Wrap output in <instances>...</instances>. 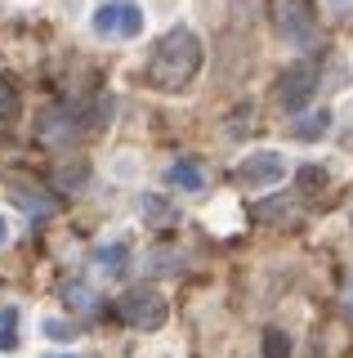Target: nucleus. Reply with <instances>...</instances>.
<instances>
[{
	"mask_svg": "<svg viewBox=\"0 0 353 358\" xmlns=\"http://www.w3.org/2000/svg\"><path fill=\"white\" fill-rule=\"evenodd\" d=\"M18 350V305H0V354Z\"/></svg>",
	"mask_w": 353,
	"mask_h": 358,
	"instance_id": "ddd939ff",
	"label": "nucleus"
},
{
	"mask_svg": "<svg viewBox=\"0 0 353 358\" xmlns=\"http://www.w3.org/2000/svg\"><path fill=\"white\" fill-rule=\"evenodd\" d=\"M278 31H282L286 45H295V50H308V45L317 41L308 0H278Z\"/></svg>",
	"mask_w": 353,
	"mask_h": 358,
	"instance_id": "39448f33",
	"label": "nucleus"
},
{
	"mask_svg": "<svg viewBox=\"0 0 353 358\" xmlns=\"http://www.w3.org/2000/svg\"><path fill=\"white\" fill-rule=\"evenodd\" d=\"M291 130H295V139H308V143H313V139H322V134H331V112H326V108L304 112V117L295 121Z\"/></svg>",
	"mask_w": 353,
	"mask_h": 358,
	"instance_id": "f8f14e48",
	"label": "nucleus"
},
{
	"mask_svg": "<svg viewBox=\"0 0 353 358\" xmlns=\"http://www.w3.org/2000/svg\"><path fill=\"white\" fill-rule=\"evenodd\" d=\"M9 197H14L18 206H23L27 215H31V220H45L50 210H54V201H50L45 193H36V188H31V193H27V184H9Z\"/></svg>",
	"mask_w": 353,
	"mask_h": 358,
	"instance_id": "9b49d317",
	"label": "nucleus"
},
{
	"mask_svg": "<svg viewBox=\"0 0 353 358\" xmlns=\"http://www.w3.org/2000/svg\"><path fill=\"white\" fill-rule=\"evenodd\" d=\"M313 94H317V67H313V63H291V67L282 72L278 103H282L286 112H304Z\"/></svg>",
	"mask_w": 353,
	"mask_h": 358,
	"instance_id": "423d86ee",
	"label": "nucleus"
},
{
	"mask_svg": "<svg viewBox=\"0 0 353 358\" xmlns=\"http://www.w3.org/2000/svg\"><path fill=\"white\" fill-rule=\"evenodd\" d=\"M117 318L135 331H161L165 318H170V305H165V296H157L152 287H130L126 296L117 300Z\"/></svg>",
	"mask_w": 353,
	"mask_h": 358,
	"instance_id": "7ed1b4c3",
	"label": "nucleus"
},
{
	"mask_svg": "<svg viewBox=\"0 0 353 358\" xmlns=\"http://www.w3.org/2000/svg\"><path fill=\"white\" fill-rule=\"evenodd\" d=\"M286 171H291L286 152L260 148V152H246V162L237 166V184H246V188H269V184H282Z\"/></svg>",
	"mask_w": 353,
	"mask_h": 358,
	"instance_id": "20e7f679",
	"label": "nucleus"
},
{
	"mask_svg": "<svg viewBox=\"0 0 353 358\" xmlns=\"http://www.w3.org/2000/svg\"><path fill=\"white\" fill-rule=\"evenodd\" d=\"M139 215L152 224V229H174L183 215H179V206L174 201H165V197H157V193H139Z\"/></svg>",
	"mask_w": 353,
	"mask_h": 358,
	"instance_id": "1a4fd4ad",
	"label": "nucleus"
},
{
	"mask_svg": "<svg viewBox=\"0 0 353 358\" xmlns=\"http://www.w3.org/2000/svg\"><path fill=\"white\" fill-rule=\"evenodd\" d=\"M148 273H183V255L179 251H152Z\"/></svg>",
	"mask_w": 353,
	"mask_h": 358,
	"instance_id": "dca6fc26",
	"label": "nucleus"
},
{
	"mask_svg": "<svg viewBox=\"0 0 353 358\" xmlns=\"http://www.w3.org/2000/svg\"><path fill=\"white\" fill-rule=\"evenodd\" d=\"M18 90H14V81H5V76H0V121H14L18 117Z\"/></svg>",
	"mask_w": 353,
	"mask_h": 358,
	"instance_id": "f3484780",
	"label": "nucleus"
},
{
	"mask_svg": "<svg viewBox=\"0 0 353 358\" xmlns=\"http://www.w3.org/2000/svg\"><path fill=\"white\" fill-rule=\"evenodd\" d=\"M349 313H353V291H349Z\"/></svg>",
	"mask_w": 353,
	"mask_h": 358,
	"instance_id": "5701e85b",
	"label": "nucleus"
},
{
	"mask_svg": "<svg viewBox=\"0 0 353 358\" xmlns=\"http://www.w3.org/2000/svg\"><path fill=\"white\" fill-rule=\"evenodd\" d=\"M63 300H68L72 309H81V313H94V291L85 282H68L63 287Z\"/></svg>",
	"mask_w": 353,
	"mask_h": 358,
	"instance_id": "2eb2a0df",
	"label": "nucleus"
},
{
	"mask_svg": "<svg viewBox=\"0 0 353 358\" xmlns=\"http://www.w3.org/2000/svg\"><path fill=\"white\" fill-rule=\"evenodd\" d=\"M130 268V246L126 242H103L94 251V273L103 278V282H117V278H126Z\"/></svg>",
	"mask_w": 353,
	"mask_h": 358,
	"instance_id": "0eeeda50",
	"label": "nucleus"
},
{
	"mask_svg": "<svg viewBox=\"0 0 353 358\" xmlns=\"http://www.w3.org/2000/svg\"><path fill=\"white\" fill-rule=\"evenodd\" d=\"M143 5L139 0H98L90 9V31L103 41H135L143 31Z\"/></svg>",
	"mask_w": 353,
	"mask_h": 358,
	"instance_id": "f03ea898",
	"label": "nucleus"
},
{
	"mask_svg": "<svg viewBox=\"0 0 353 358\" xmlns=\"http://www.w3.org/2000/svg\"><path fill=\"white\" fill-rule=\"evenodd\" d=\"M300 184L304 188H322L326 184V171H322V166H300Z\"/></svg>",
	"mask_w": 353,
	"mask_h": 358,
	"instance_id": "6ab92c4d",
	"label": "nucleus"
},
{
	"mask_svg": "<svg viewBox=\"0 0 353 358\" xmlns=\"http://www.w3.org/2000/svg\"><path fill=\"white\" fill-rule=\"evenodd\" d=\"M336 5H345V0H336Z\"/></svg>",
	"mask_w": 353,
	"mask_h": 358,
	"instance_id": "b1692460",
	"label": "nucleus"
},
{
	"mask_svg": "<svg viewBox=\"0 0 353 358\" xmlns=\"http://www.w3.org/2000/svg\"><path fill=\"white\" fill-rule=\"evenodd\" d=\"M291 331L282 327H264V358H291Z\"/></svg>",
	"mask_w": 353,
	"mask_h": 358,
	"instance_id": "4468645a",
	"label": "nucleus"
},
{
	"mask_svg": "<svg viewBox=\"0 0 353 358\" xmlns=\"http://www.w3.org/2000/svg\"><path fill=\"white\" fill-rule=\"evenodd\" d=\"M54 179H59V184H81V179H85V166H81V162H76V166H72V171H68V166H63V171H59V175H54Z\"/></svg>",
	"mask_w": 353,
	"mask_h": 358,
	"instance_id": "aec40b11",
	"label": "nucleus"
},
{
	"mask_svg": "<svg viewBox=\"0 0 353 358\" xmlns=\"http://www.w3.org/2000/svg\"><path fill=\"white\" fill-rule=\"evenodd\" d=\"M165 184L179 188V193H202V188H206V171L197 162H170V166H165Z\"/></svg>",
	"mask_w": 353,
	"mask_h": 358,
	"instance_id": "9d476101",
	"label": "nucleus"
},
{
	"mask_svg": "<svg viewBox=\"0 0 353 358\" xmlns=\"http://www.w3.org/2000/svg\"><path fill=\"white\" fill-rule=\"evenodd\" d=\"M45 358H81V354H45Z\"/></svg>",
	"mask_w": 353,
	"mask_h": 358,
	"instance_id": "4be33fe9",
	"label": "nucleus"
},
{
	"mask_svg": "<svg viewBox=\"0 0 353 358\" xmlns=\"http://www.w3.org/2000/svg\"><path fill=\"white\" fill-rule=\"evenodd\" d=\"M250 220L255 224H295L300 220V201L295 197H269L250 206Z\"/></svg>",
	"mask_w": 353,
	"mask_h": 358,
	"instance_id": "6e6552de",
	"label": "nucleus"
},
{
	"mask_svg": "<svg viewBox=\"0 0 353 358\" xmlns=\"http://www.w3.org/2000/svg\"><path fill=\"white\" fill-rule=\"evenodd\" d=\"M5 242H9V220L0 215V246H5Z\"/></svg>",
	"mask_w": 353,
	"mask_h": 358,
	"instance_id": "412c9836",
	"label": "nucleus"
},
{
	"mask_svg": "<svg viewBox=\"0 0 353 358\" xmlns=\"http://www.w3.org/2000/svg\"><path fill=\"white\" fill-rule=\"evenodd\" d=\"M40 327H45V336H50V341H76V336H81V331L72 327V322H63V318H45Z\"/></svg>",
	"mask_w": 353,
	"mask_h": 358,
	"instance_id": "a211bd4d",
	"label": "nucleus"
},
{
	"mask_svg": "<svg viewBox=\"0 0 353 358\" xmlns=\"http://www.w3.org/2000/svg\"><path fill=\"white\" fill-rule=\"evenodd\" d=\"M202 67V41L188 27H170L165 36L152 45L148 54V85L152 90H183Z\"/></svg>",
	"mask_w": 353,
	"mask_h": 358,
	"instance_id": "f257e3e1",
	"label": "nucleus"
}]
</instances>
